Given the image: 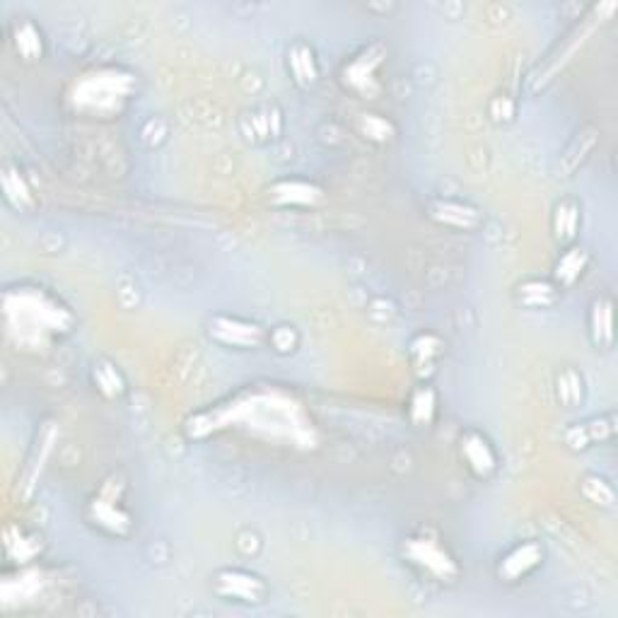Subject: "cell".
Instances as JSON below:
<instances>
[{
	"instance_id": "obj_17",
	"label": "cell",
	"mask_w": 618,
	"mask_h": 618,
	"mask_svg": "<svg viewBox=\"0 0 618 618\" xmlns=\"http://www.w3.org/2000/svg\"><path fill=\"white\" fill-rule=\"evenodd\" d=\"M408 421H411L416 428H430L437 416V392L430 384H418L413 389L411 396H408L406 404Z\"/></svg>"
},
{
	"instance_id": "obj_24",
	"label": "cell",
	"mask_w": 618,
	"mask_h": 618,
	"mask_svg": "<svg viewBox=\"0 0 618 618\" xmlns=\"http://www.w3.org/2000/svg\"><path fill=\"white\" fill-rule=\"evenodd\" d=\"M266 341L271 343V348L276 353L288 355V353H295L297 346H300V334H297L295 326L283 324V326H276V329L266 336Z\"/></svg>"
},
{
	"instance_id": "obj_5",
	"label": "cell",
	"mask_w": 618,
	"mask_h": 618,
	"mask_svg": "<svg viewBox=\"0 0 618 618\" xmlns=\"http://www.w3.org/2000/svg\"><path fill=\"white\" fill-rule=\"evenodd\" d=\"M85 520L104 536L124 539V536L131 534L133 517L126 507V483L121 481V476L112 474L104 478L102 486L87 500Z\"/></svg>"
},
{
	"instance_id": "obj_7",
	"label": "cell",
	"mask_w": 618,
	"mask_h": 618,
	"mask_svg": "<svg viewBox=\"0 0 618 618\" xmlns=\"http://www.w3.org/2000/svg\"><path fill=\"white\" fill-rule=\"evenodd\" d=\"M213 592L223 602L235 604H264L268 599V585L261 575L244 568H223L213 575Z\"/></svg>"
},
{
	"instance_id": "obj_11",
	"label": "cell",
	"mask_w": 618,
	"mask_h": 618,
	"mask_svg": "<svg viewBox=\"0 0 618 618\" xmlns=\"http://www.w3.org/2000/svg\"><path fill=\"white\" fill-rule=\"evenodd\" d=\"M268 201L285 208H312L324 201V189L307 179H281L268 189Z\"/></svg>"
},
{
	"instance_id": "obj_20",
	"label": "cell",
	"mask_w": 618,
	"mask_h": 618,
	"mask_svg": "<svg viewBox=\"0 0 618 618\" xmlns=\"http://www.w3.org/2000/svg\"><path fill=\"white\" fill-rule=\"evenodd\" d=\"M249 119H252V141L256 143H268L273 141V138L281 136L283 131V114L278 112L276 107H261L254 109L252 114H249Z\"/></svg>"
},
{
	"instance_id": "obj_15",
	"label": "cell",
	"mask_w": 618,
	"mask_h": 618,
	"mask_svg": "<svg viewBox=\"0 0 618 618\" xmlns=\"http://www.w3.org/2000/svg\"><path fill=\"white\" fill-rule=\"evenodd\" d=\"M580 225H582L580 203H577L575 198H563V201H558L556 208H553V220H551L553 237H556V242L563 244V247L575 244Z\"/></svg>"
},
{
	"instance_id": "obj_2",
	"label": "cell",
	"mask_w": 618,
	"mask_h": 618,
	"mask_svg": "<svg viewBox=\"0 0 618 618\" xmlns=\"http://www.w3.org/2000/svg\"><path fill=\"white\" fill-rule=\"evenodd\" d=\"M133 97L136 75L121 66L92 68L71 87L73 109L90 119H119Z\"/></svg>"
},
{
	"instance_id": "obj_12",
	"label": "cell",
	"mask_w": 618,
	"mask_h": 618,
	"mask_svg": "<svg viewBox=\"0 0 618 618\" xmlns=\"http://www.w3.org/2000/svg\"><path fill=\"white\" fill-rule=\"evenodd\" d=\"M285 66H288L290 78L297 87H314L322 78V66H319V56L312 44L305 39H297L288 46L285 54Z\"/></svg>"
},
{
	"instance_id": "obj_9",
	"label": "cell",
	"mask_w": 618,
	"mask_h": 618,
	"mask_svg": "<svg viewBox=\"0 0 618 618\" xmlns=\"http://www.w3.org/2000/svg\"><path fill=\"white\" fill-rule=\"evenodd\" d=\"M459 457L469 474L478 481H491L500 469V452L493 440L481 430L469 428L459 435Z\"/></svg>"
},
{
	"instance_id": "obj_23",
	"label": "cell",
	"mask_w": 618,
	"mask_h": 618,
	"mask_svg": "<svg viewBox=\"0 0 618 618\" xmlns=\"http://www.w3.org/2000/svg\"><path fill=\"white\" fill-rule=\"evenodd\" d=\"M604 418H592L587 423H577V428H573V433L577 437H568V447L570 450H587V447L597 445V442L611 440V433H602Z\"/></svg>"
},
{
	"instance_id": "obj_8",
	"label": "cell",
	"mask_w": 618,
	"mask_h": 618,
	"mask_svg": "<svg viewBox=\"0 0 618 618\" xmlns=\"http://www.w3.org/2000/svg\"><path fill=\"white\" fill-rule=\"evenodd\" d=\"M544 561H546V548L536 539H524L512 544L505 553H500L495 573H498L500 582L517 585V582H524L527 577H532L536 570H541Z\"/></svg>"
},
{
	"instance_id": "obj_10",
	"label": "cell",
	"mask_w": 618,
	"mask_h": 618,
	"mask_svg": "<svg viewBox=\"0 0 618 618\" xmlns=\"http://www.w3.org/2000/svg\"><path fill=\"white\" fill-rule=\"evenodd\" d=\"M425 215L433 223L457 232H476L483 225V213L459 198H433L425 208Z\"/></svg>"
},
{
	"instance_id": "obj_1",
	"label": "cell",
	"mask_w": 618,
	"mask_h": 618,
	"mask_svg": "<svg viewBox=\"0 0 618 618\" xmlns=\"http://www.w3.org/2000/svg\"><path fill=\"white\" fill-rule=\"evenodd\" d=\"M5 331L20 351L46 353L61 346L78 326V317L61 295L42 283L10 285L3 297Z\"/></svg>"
},
{
	"instance_id": "obj_14",
	"label": "cell",
	"mask_w": 618,
	"mask_h": 618,
	"mask_svg": "<svg viewBox=\"0 0 618 618\" xmlns=\"http://www.w3.org/2000/svg\"><path fill=\"white\" fill-rule=\"evenodd\" d=\"M563 290L553 281H541V278H527L515 288V297L522 307L527 309H551L561 300Z\"/></svg>"
},
{
	"instance_id": "obj_6",
	"label": "cell",
	"mask_w": 618,
	"mask_h": 618,
	"mask_svg": "<svg viewBox=\"0 0 618 618\" xmlns=\"http://www.w3.org/2000/svg\"><path fill=\"white\" fill-rule=\"evenodd\" d=\"M206 334L213 343L227 348V351H254L264 346L266 331L264 326L252 322V319L237 317V314H213L208 319Z\"/></svg>"
},
{
	"instance_id": "obj_4",
	"label": "cell",
	"mask_w": 618,
	"mask_h": 618,
	"mask_svg": "<svg viewBox=\"0 0 618 618\" xmlns=\"http://www.w3.org/2000/svg\"><path fill=\"white\" fill-rule=\"evenodd\" d=\"M389 63V46L382 39H372L346 56L338 68V83L358 99H377L384 90L382 73Z\"/></svg>"
},
{
	"instance_id": "obj_3",
	"label": "cell",
	"mask_w": 618,
	"mask_h": 618,
	"mask_svg": "<svg viewBox=\"0 0 618 618\" xmlns=\"http://www.w3.org/2000/svg\"><path fill=\"white\" fill-rule=\"evenodd\" d=\"M399 553L404 565L430 585H457L462 577V565L457 556L445 544V539L430 527H421L404 536Z\"/></svg>"
},
{
	"instance_id": "obj_18",
	"label": "cell",
	"mask_w": 618,
	"mask_h": 618,
	"mask_svg": "<svg viewBox=\"0 0 618 618\" xmlns=\"http://www.w3.org/2000/svg\"><path fill=\"white\" fill-rule=\"evenodd\" d=\"M13 46L22 61L34 63L44 58V34L32 20H20L13 27Z\"/></svg>"
},
{
	"instance_id": "obj_16",
	"label": "cell",
	"mask_w": 618,
	"mask_h": 618,
	"mask_svg": "<svg viewBox=\"0 0 618 618\" xmlns=\"http://www.w3.org/2000/svg\"><path fill=\"white\" fill-rule=\"evenodd\" d=\"M590 336L597 348L614 346V305L611 297H597L590 309Z\"/></svg>"
},
{
	"instance_id": "obj_19",
	"label": "cell",
	"mask_w": 618,
	"mask_h": 618,
	"mask_svg": "<svg viewBox=\"0 0 618 618\" xmlns=\"http://www.w3.org/2000/svg\"><path fill=\"white\" fill-rule=\"evenodd\" d=\"M358 133L365 138V141L375 143V145H387L396 141L399 136V128L392 119H387L384 114L377 112H363L358 116Z\"/></svg>"
},
{
	"instance_id": "obj_13",
	"label": "cell",
	"mask_w": 618,
	"mask_h": 618,
	"mask_svg": "<svg viewBox=\"0 0 618 618\" xmlns=\"http://www.w3.org/2000/svg\"><path fill=\"white\" fill-rule=\"evenodd\" d=\"M587 266H590V252H587L585 247L570 244V247H565V252L558 256L556 266H553L551 281L561 290H570L577 281H582V276L587 273Z\"/></svg>"
},
{
	"instance_id": "obj_21",
	"label": "cell",
	"mask_w": 618,
	"mask_h": 618,
	"mask_svg": "<svg viewBox=\"0 0 618 618\" xmlns=\"http://www.w3.org/2000/svg\"><path fill=\"white\" fill-rule=\"evenodd\" d=\"M92 377H95L99 392L107 396V399H119V396L126 392L124 375H121L119 367H116L114 363H109V360H99V363H95Z\"/></svg>"
},
{
	"instance_id": "obj_22",
	"label": "cell",
	"mask_w": 618,
	"mask_h": 618,
	"mask_svg": "<svg viewBox=\"0 0 618 618\" xmlns=\"http://www.w3.org/2000/svg\"><path fill=\"white\" fill-rule=\"evenodd\" d=\"M442 353H445V343L435 334H421L413 338L411 358L418 367H433L442 358Z\"/></svg>"
}]
</instances>
